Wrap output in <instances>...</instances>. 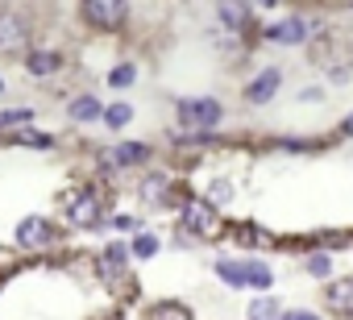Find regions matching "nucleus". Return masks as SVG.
<instances>
[{"instance_id":"cd10ccee","label":"nucleus","mask_w":353,"mask_h":320,"mask_svg":"<svg viewBox=\"0 0 353 320\" xmlns=\"http://www.w3.org/2000/svg\"><path fill=\"white\" fill-rule=\"evenodd\" d=\"M0 92H5V79H0Z\"/></svg>"},{"instance_id":"9d476101","label":"nucleus","mask_w":353,"mask_h":320,"mask_svg":"<svg viewBox=\"0 0 353 320\" xmlns=\"http://www.w3.org/2000/svg\"><path fill=\"white\" fill-rule=\"evenodd\" d=\"M145 158H150V146H145V141H125V146H117V150L104 158V163H108V167H141Z\"/></svg>"},{"instance_id":"393cba45","label":"nucleus","mask_w":353,"mask_h":320,"mask_svg":"<svg viewBox=\"0 0 353 320\" xmlns=\"http://www.w3.org/2000/svg\"><path fill=\"white\" fill-rule=\"evenodd\" d=\"M112 225H117L121 233H129V229H137V217H125V212H121V217H112Z\"/></svg>"},{"instance_id":"7ed1b4c3","label":"nucleus","mask_w":353,"mask_h":320,"mask_svg":"<svg viewBox=\"0 0 353 320\" xmlns=\"http://www.w3.org/2000/svg\"><path fill=\"white\" fill-rule=\"evenodd\" d=\"M183 225L200 237H216L221 233V221H216V208L208 200H188L183 204Z\"/></svg>"},{"instance_id":"2eb2a0df","label":"nucleus","mask_w":353,"mask_h":320,"mask_svg":"<svg viewBox=\"0 0 353 320\" xmlns=\"http://www.w3.org/2000/svg\"><path fill=\"white\" fill-rule=\"evenodd\" d=\"M141 196H145L150 204H166V196H170V183H166V175H150V179L141 183Z\"/></svg>"},{"instance_id":"bb28decb","label":"nucleus","mask_w":353,"mask_h":320,"mask_svg":"<svg viewBox=\"0 0 353 320\" xmlns=\"http://www.w3.org/2000/svg\"><path fill=\"white\" fill-rule=\"evenodd\" d=\"M341 133H345V137H353V112L345 117V125H341Z\"/></svg>"},{"instance_id":"f8f14e48","label":"nucleus","mask_w":353,"mask_h":320,"mask_svg":"<svg viewBox=\"0 0 353 320\" xmlns=\"http://www.w3.org/2000/svg\"><path fill=\"white\" fill-rule=\"evenodd\" d=\"M324 299H328V308L332 312H353V279H341V283H328V291H324Z\"/></svg>"},{"instance_id":"4468645a","label":"nucleus","mask_w":353,"mask_h":320,"mask_svg":"<svg viewBox=\"0 0 353 320\" xmlns=\"http://www.w3.org/2000/svg\"><path fill=\"white\" fill-rule=\"evenodd\" d=\"M216 17H221L225 30H250V9L245 5H221Z\"/></svg>"},{"instance_id":"39448f33","label":"nucleus","mask_w":353,"mask_h":320,"mask_svg":"<svg viewBox=\"0 0 353 320\" xmlns=\"http://www.w3.org/2000/svg\"><path fill=\"white\" fill-rule=\"evenodd\" d=\"M83 17H88L92 26H100V30H117V26H125L129 9L117 5V0H88V5H83Z\"/></svg>"},{"instance_id":"5701e85b","label":"nucleus","mask_w":353,"mask_h":320,"mask_svg":"<svg viewBox=\"0 0 353 320\" xmlns=\"http://www.w3.org/2000/svg\"><path fill=\"white\" fill-rule=\"evenodd\" d=\"M17 141H21V146H38V150H50V146H54V137H46V133H34V129H30V133H21Z\"/></svg>"},{"instance_id":"20e7f679","label":"nucleus","mask_w":353,"mask_h":320,"mask_svg":"<svg viewBox=\"0 0 353 320\" xmlns=\"http://www.w3.org/2000/svg\"><path fill=\"white\" fill-rule=\"evenodd\" d=\"M67 221L79 225V229L100 225V196H96V192H75V196L67 200Z\"/></svg>"},{"instance_id":"f03ea898","label":"nucleus","mask_w":353,"mask_h":320,"mask_svg":"<svg viewBox=\"0 0 353 320\" xmlns=\"http://www.w3.org/2000/svg\"><path fill=\"white\" fill-rule=\"evenodd\" d=\"M221 104L212 100V96H200V100H183L179 104V121L183 125H192V129H212V125H221Z\"/></svg>"},{"instance_id":"6ab92c4d","label":"nucleus","mask_w":353,"mask_h":320,"mask_svg":"<svg viewBox=\"0 0 353 320\" xmlns=\"http://www.w3.org/2000/svg\"><path fill=\"white\" fill-rule=\"evenodd\" d=\"M150 320H192V312H188L183 303H158V308L150 312Z\"/></svg>"},{"instance_id":"9b49d317","label":"nucleus","mask_w":353,"mask_h":320,"mask_svg":"<svg viewBox=\"0 0 353 320\" xmlns=\"http://www.w3.org/2000/svg\"><path fill=\"white\" fill-rule=\"evenodd\" d=\"M67 117H71V121H79V125H88V121H100V117H104V108H100V100H96V96H75V100L67 104Z\"/></svg>"},{"instance_id":"a878e982","label":"nucleus","mask_w":353,"mask_h":320,"mask_svg":"<svg viewBox=\"0 0 353 320\" xmlns=\"http://www.w3.org/2000/svg\"><path fill=\"white\" fill-rule=\"evenodd\" d=\"M283 320H320V316H316V312H299V308H295V312H287Z\"/></svg>"},{"instance_id":"f257e3e1","label":"nucleus","mask_w":353,"mask_h":320,"mask_svg":"<svg viewBox=\"0 0 353 320\" xmlns=\"http://www.w3.org/2000/svg\"><path fill=\"white\" fill-rule=\"evenodd\" d=\"M216 274L229 283V287H270L274 283V274H270V266L266 262H258V258H245V262H229V258H216Z\"/></svg>"},{"instance_id":"b1692460","label":"nucleus","mask_w":353,"mask_h":320,"mask_svg":"<svg viewBox=\"0 0 353 320\" xmlns=\"http://www.w3.org/2000/svg\"><path fill=\"white\" fill-rule=\"evenodd\" d=\"M125 258H129V250H125L121 241H112V246L104 250V262H117V266H125Z\"/></svg>"},{"instance_id":"423d86ee","label":"nucleus","mask_w":353,"mask_h":320,"mask_svg":"<svg viewBox=\"0 0 353 320\" xmlns=\"http://www.w3.org/2000/svg\"><path fill=\"white\" fill-rule=\"evenodd\" d=\"M30 42V30L17 13H0V54H21Z\"/></svg>"},{"instance_id":"f3484780","label":"nucleus","mask_w":353,"mask_h":320,"mask_svg":"<svg viewBox=\"0 0 353 320\" xmlns=\"http://www.w3.org/2000/svg\"><path fill=\"white\" fill-rule=\"evenodd\" d=\"M129 121H133V108H129V104H108V108H104V125H108V129H121V125H129Z\"/></svg>"},{"instance_id":"aec40b11","label":"nucleus","mask_w":353,"mask_h":320,"mask_svg":"<svg viewBox=\"0 0 353 320\" xmlns=\"http://www.w3.org/2000/svg\"><path fill=\"white\" fill-rule=\"evenodd\" d=\"M133 79H137V67H133V63H121V67H112V75H108L112 88H129Z\"/></svg>"},{"instance_id":"412c9836","label":"nucleus","mask_w":353,"mask_h":320,"mask_svg":"<svg viewBox=\"0 0 353 320\" xmlns=\"http://www.w3.org/2000/svg\"><path fill=\"white\" fill-rule=\"evenodd\" d=\"M154 250H158V237H150V233H137L133 237V254L137 258H154Z\"/></svg>"},{"instance_id":"a211bd4d","label":"nucleus","mask_w":353,"mask_h":320,"mask_svg":"<svg viewBox=\"0 0 353 320\" xmlns=\"http://www.w3.org/2000/svg\"><path fill=\"white\" fill-rule=\"evenodd\" d=\"M30 121H34L30 108H5V112H0V129H21V125H30Z\"/></svg>"},{"instance_id":"4be33fe9","label":"nucleus","mask_w":353,"mask_h":320,"mask_svg":"<svg viewBox=\"0 0 353 320\" xmlns=\"http://www.w3.org/2000/svg\"><path fill=\"white\" fill-rule=\"evenodd\" d=\"M328 270H332V258H328V254H312V258H307V274H320V279H324Z\"/></svg>"},{"instance_id":"6e6552de","label":"nucleus","mask_w":353,"mask_h":320,"mask_svg":"<svg viewBox=\"0 0 353 320\" xmlns=\"http://www.w3.org/2000/svg\"><path fill=\"white\" fill-rule=\"evenodd\" d=\"M17 241H21L26 250H42V246H50V241H54V229H50L42 217H30V221H21Z\"/></svg>"},{"instance_id":"1a4fd4ad","label":"nucleus","mask_w":353,"mask_h":320,"mask_svg":"<svg viewBox=\"0 0 353 320\" xmlns=\"http://www.w3.org/2000/svg\"><path fill=\"white\" fill-rule=\"evenodd\" d=\"M279 79H283V75H279L274 67H266V71H262V75H254V83L245 88V100H250V104H266V100H274Z\"/></svg>"},{"instance_id":"0eeeda50","label":"nucleus","mask_w":353,"mask_h":320,"mask_svg":"<svg viewBox=\"0 0 353 320\" xmlns=\"http://www.w3.org/2000/svg\"><path fill=\"white\" fill-rule=\"evenodd\" d=\"M307 34H312V21L307 17H287V21H279V26L266 30V38L270 42H283V46H299Z\"/></svg>"},{"instance_id":"ddd939ff","label":"nucleus","mask_w":353,"mask_h":320,"mask_svg":"<svg viewBox=\"0 0 353 320\" xmlns=\"http://www.w3.org/2000/svg\"><path fill=\"white\" fill-rule=\"evenodd\" d=\"M26 67H30V75H54V71L63 67V54H59V50H34V54L26 59Z\"/></svg>"},{"instance_id":"dca6fc26","label":"nucleus","mask_w":353,"mask_h":320,"mask_svg":"<svg viewBox=\"0 0 353 320\" xmlns=\"http://www.w3.org/2000/svg\"><path fill=\"white\" fill-rule=\"evenodd\" d=\"M283 312H279V303L270 299V295H262V299H254L250 303V320H279Z\"/></svg>"}]
</instances>
